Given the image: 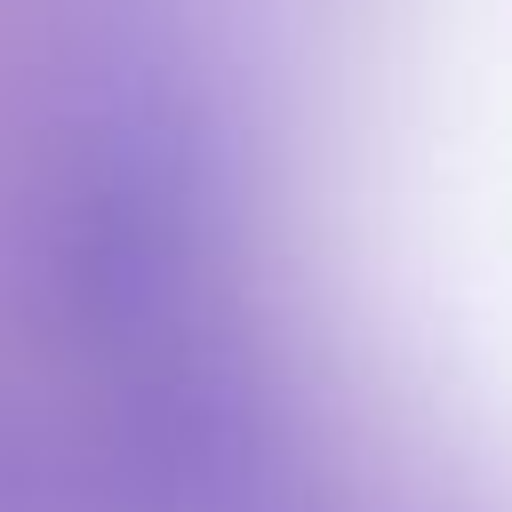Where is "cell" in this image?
I'll list each match as a JSON object with an SVG mask.
<instances>
[{
  "label": "cell",
  "mask_w": 512,
  "mask_h": 512,
  "mask_svg": "<svg viewBox=\"0 0 512 512\" xmlns=\"http://www.w3.org/2000/svg\"><path fill=\"white\" fill-rule=\"evenodd\" d=\"M328 216L384 376L512 504V0H336Z\"/></svg>",
  "instance_id": "cell-1"
}]
</instances>
